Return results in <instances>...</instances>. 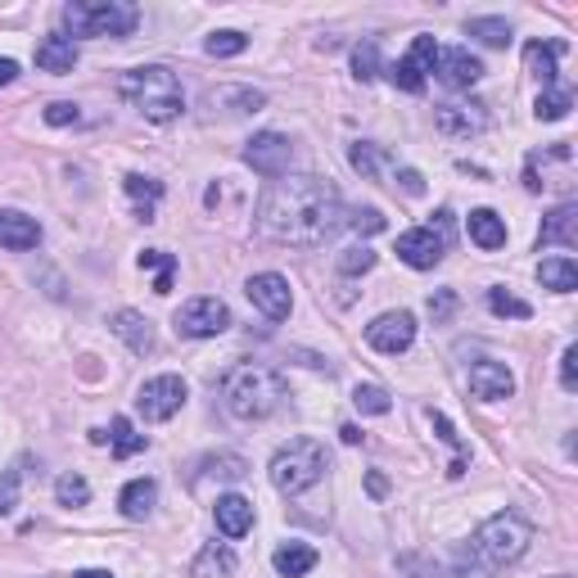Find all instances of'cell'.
<instances>
[{
	"label": "cell",
	"mask_w": 578,
	"mask_h": 578,
	"mask_svg": "<svg viewBox=\"0 0 578 578\" xmlns=\"http://www.w3.org/2000/svg\"><path fill=\"white\" fill-rule=\"evenodd\" d=\"M340 226L344 200L321 176H280L258 200V231L276 245H325Z\"/></svg>",
	"instance_id": "1"
},
{
	"label": "cell",
	"mask_w": 578,
	"mask_h": 578,
	"mask_svg": "<svg viewBox=\"0 0 578 578\" xmlns=\"http://www.w3.org/2000/svg\"><path fill=\"white\" fill-rule=\"evenodd\" d=\"M528 543H534V524L520 511H497L470 534V543L461 547V556L452 560V578H493L497 569L515 565Z\"/></svg>",
	"instance_id": "2"
},
{
	"label": "cell",
	"mask_w": 578,
	"mask_h": 578,
	"mask_svg": "<svg viewBox=\"0 0 578 578\" xmlns=\"http://www.w3.org/2000/svg\"><path fill=\"white\" fill-rule=\"evenodd\" d=\"M122 100L144 118V122H176L181 109H185V90H181V77L163 64H144V68H131L122 73L118 82Z\"/></svg>",
	"instance_id": "3"
},
{
	"label": "cell",
	"mask_w": 578,
	"mask_h": 578,
	"mask_svg": "<svg viewBox=\"0 0 578 578\" xmlns=\"http://www.w3.org/2000/svg\"><path fill=\"white\" fill-rule=\"evenodd\" d=\"M222 403L235 420H267L285 403V375L271 366H235L222 379Z\"/></svg>",
	"instance_id": "4"
},
{
	"label": "cell",
	"mask_w": 578,
	"mask_h": 578,
	"mask_svg": "<svg viewBox=\"0 0 578 578\" xmlns=\"http://www.w3.org/2000/svg\"><path fill=\"white\" fill-rule=\"evenodd\" d=\"M64 28L77 36H131L140 23V10L131 0H73L64 6Z\"/></svg>",
	"instance_id": "5"
},
{
	"label": "cell",
	"mask_w": 578,
	"mask_h": 578,
	"mask_svg": "<svg viewBox=\"0 0 578 578\" xmlns=\"http://www.w3.org/2000/svg\"><path fill=\"white\" fill-rule=\"evenodd\" d=\"M321 474H325V448L317 439H289L271 457V484L285 497L308 493L312 484H321Z\"/></svg>",
	"instance_id": "6"
},
{
	"label": "cell",
	"mask_w": 578,
	"mask_h": 578,
	"mask_svg": "<svg viewBox=\"0 0 578 578\" xmlns=\"http://www.w3.org/2000/svg\"><path fill=\"white\" fill-rule=\"evenodd\" d=\"M448 254V213H439V231L434 226H411L398 235V258L411 271H434Z\"/></svg>",
	"instance_id": "7"
},
{
	"label": "cell",
	"mask_w": 578,
	"mask_h": 578,
	"mask_svg": "<svg viewBox=\"0 0 578 578\" xmlns=\"http://www.w3.org/2000/svg\"><path fill=\"white\" fill-rule=\"evenodd\" d=\"M172 325H176V334H185V340H217V334L231 325V308L222 299L204 295V299L181 303L176 317H172Z\"/></svg>",
	"instance_id": "8"
},
{
	"label": "cell",
	"mask_w": 578,
	"mask_h": 578,
	"mask_svg": "<svg viewBox=\"0 0 578 578\" xmlns=\"http://www.w3.org/2000/svg\"><path fill=\"white\" fill-rule=\"evenodd\" d=\"M136 407L144 420H172L181 407H185V379L181 375H154V379H144L140 384V394H136Z\"/></svg>",
	"instance_id": "9"
},
{
	"label": "cell",
	"mask_w": 578,
	"mask_h": 578,
	"mask_svg": "<svg viewBox=\"0 0 578 578\" xmlns=\"http://www.w3.org/2000/svg\"><path fill=\"white\" fill-rule=\"evenodd\" d=\"M245 163L258 176L280 181V176H289V163H295V144H289V136H280V131H258L245 144Z\"/></svg>",
	"instance_id": "10"
},
{
	"label": "cell",
	"mask_w": 578,
	"mask_h": 578,
	"mask_svg": "<svg viewBox=\"0 0 578 578\" xmlns=\"http://www.w3.org/2000/svg\"><path fill=\"white\" fill-rule=\"evenodd\" d=\"M366 344L375 349V353H384V357H398V353H407L411 344H416V317L411 312H379L371 325H366Z\"/></svg>",
	"instance_id": "11"
},
{
	"label": "cell",
	"mask_w": 578,
	"mask_h": 578,
	"mask_svg": "<svg viewBox=\"0 0 578 578\" xmlns=\"http://www.w3.org/2000/svg\"><path fill=\"white\" fill-rule=\"evenodd\" d=\"M434 64H439V41H434V36H416V41H411V51L389 68V77H394L398 90L420 95L425 82H429V73H434Z\"/></svg>",
	"instance_id": "12"
},
{
	"label": "cell",
	"mask_w": 578,
	"mask_h": 578,
	"mask_svg": "<svg viewBox=\"0 0 578 578\" xmlns=\"http://www.w3.org/2000/svg\"><path fill=\"white\" fill-rule=\"evenodd\" d=\"M245 295H249V303H254L267 321H285V317H289V308H295V295H289V280H285L280 271H258V276H249Z\"/></svg>",
	"instance_id": "13"
},
{
	"label": "cell",
	"mask_w": 578,
	"mask_h": 578,
	"mask_svg": "<svg viewBox=\"0 0 578 578\" xmlns=\"http://www.w3.org/2000/svg\"><path fill=\"white\" fill-rule=\"evenodd\" d=\"M470 394H474L479 403H506V398L515 394L511 366H506V362H493V357L474 362V366H470Z\"/></svg>",
	"instance_id": "14"
},
{
	"label": "cell",
	"mask_w": 578,
	"mask_h": 578,
	"mask_svg": "<svg viewBox=\"0 0 578 578\" xmlns=\"http://www.w3.org/2000/svg\"><path fill=\"white\" fill-rule=\"evenodd\" d=\"M434 127H439L443 136H452V140H470V136L489 131V114H484V105H439Z\"/></svg>",
	"instance_id": "15"
},
{
	"label": "cell",
	"mask_w": 578,
	"mask_h": 578,
	"mask_svg": "<svg viewBox=\"0 0 578 578\" xmlns=\"http://www.w3.org/2000/svg\"><path fill=\"white\" fill-rule=\"evenodd\" d=\"M41 245V222L19 213V208H0V249L10 254H28Z\"/></svg>",
	"instance_id": "16"
},
{
	"label": "cell",
	"mask_w": 578,
	"mask_h": 578,
	"mask_svg": "<svg viewBox=\"0 0 578 578\" xmlns=\"http://www.w3.org/2000/svg\"><path fill=\"white\" fill-rule=\"evenodd\" d=\"M434 77H439L448 90H470L479 77H484V64H479L470 51H439V64H434Z\"/></svg>",
	"instance_id": "17"
},
{
	"label": "cell",
	"mask_w": 578,
	"mask_h": 578,
	"mask_svg": "<svg viewBox=\"0 0 578 578\" xmlns=\"http://www.w3.org/2000/svg\"><path fill=\"white\" fill-rule=\"evenodd\" d=\"M114 334L118 340L136 353V357H150L154 349H159V340H154V325H150V317H140V312H131V308H122V312H114Z\"/></svg>",
	"instance_id": "18"
},
{
	"label": "cell",
	"mask_w": 578,
	"mask_h": 578,
	"mask_svg": "<svg viewBox=\"0 0 578 578\" xmlns=\"http://www.w3.org/2000/svg\"><path fill=\"white\" fill-rule=\"evenodd\" d=\"M263 105H267V95L254 90V86H217V90H208V109H213V114H226V118L258 114Z\"/></svg>",
	"instance_id": "19"
},
{
	"label": "cell",
	"mask_w": 578,
	"mask_h": 578,
	"mask_svg": "<svg viewBox=\"0 0 578 578\" xmlns=\"http://www.w3.org/2000/svg\"><path fill=\"white\" fill-rule=\"evenodd\" d=\"M213 520L222 528V538H245L249 528H254V502L239 497V493H226V497H217Z\"/></svg>",
	"instance_id": "20"
},
{
	"label": "cell",
	"mask_w": 578,
	"mask_h": 578,
	"mask_svg": "<svg viewBox=\"0 0 578 578\" xmlns=\"http://www.w3.org/2000/svg\"><path fill=\"white\" fill-rule=\"evenodd\" d=\"M538 245H560V249H578V204L565 200L560 208L547 213L543 222V235H538Z\"/></svg>",
	"instance_id": "21"
},
{
	"label": "cell",
	"mask_w": 578,
	"mask_h": 578,
	"mask_svg": "<svg viewBox=\"0 0 578 578\" xmlns=\"http://www.w3.org/2000/svg\"><path fill=\"white\" fill-rule=\"evenodd\" d=\"M36 68L41 73H55V77L73 73L77 68V41L73 36H45L36 45Z\"/></svg>",
	"instance_id": "22"
},
{
	"label": "cell",
	"mask_w": 578,
	"mask_h": 578,
	"mask_svg": "<svg viewBox=\"0 0 578 578\" xmlns=\"http://www.w3.org/2000/svg\"><path fill=\"white\" fill-rule=\"evenodd\" d=\"M465 231H470V239L484 254H497V249H506V222L493 213V208H474L470 213V222H465Z\"/></svg>",
	"instance_id": "23"
},
{
	"label": "cell",
	"mask_w": 578,
	"mask_h": 578,
	"mask_svg": "<svg viewBox=\"0 0 578 578\" xmlns=\"http://www.w3.org/2000/svg\"><path fill=\"white\" fill-rule=\"evenodd\" d=\"M349 163L366 176V181H379V176H398V163H394V154H384L379 144H371V140H357L353 150H349Z\"/></svg>",
	"instance_id": "24"
},
{
	"label": "cell",
	"mask_w": 578,
	"mask_h": 578,
	"mask_svg": "<svg viewBox=\"0 0 578 578\" xmlns=\"http://www.w3.org/2000/svg\"><path fill=\"white\" fill-rule=\"evenodd\" d=\"M154 502H159V484H154V479H131V484L122 489V497H118V506H122L127 520H150Z\"/></svg>",
	"instance_id": "25"
},
{
	"label": "cell",
	"mask_w": 578,
	"mask_h": 578,
	"mask_svg": "<svg viewBox=\"0 0 578 578\" xmlns=\"http://www.w3.org/2000/svg\"><path fill=\"white\" fill-rule=\"evenodd\" d=\"M538 280H543V289H552V295H574L578 289V263L569 254L565 258H543Z\"/></svg>",
	"instance_id": "26"
},
{
	"label": "cell",
	"mask_w": 578,
	"mask_h": 578,
	"mask_svg": "<svg viewBox=\"0 0 578 578\" xmlns=\"http://www.w3.org/2000/svg\"><path fill=\"white\" fill-rule=\"evenodd\" d=\"M122 185H127V195L136 200V217H140V222H154V208H159V200H163V185H159L154 176H140V172H131Z\"/></svg>",
	"instance_id": "27"
},
{
	"label": "cell",
	"mask_w": 578,
	"mask_h": 578,
	"mask_svg": "<svg viewBox=\"0 0 578 578\" xmlns=\"http://www.w3.org/2000/svg\"><path fill=\"white\" fill-rule=\"evenodd\" d=\"M190 574H195V578H231V574H235V552L208 543V547L195 556V565H190Z\"/></svg>",
	"instance_id": "28"
},
{
	"label": "cell",
	"mask_w": 578,
	"mask_h": 578,
	"mask_svg": "<svg viewBox=\"0 0 578 578\" xmlns=\"http://www.w3.org/2000/svg\"><path fill=\"white\" fill-rule=\"evenodd\" d=\"M271 565H276V574H285V578H303L308 569H317V552H312L308 543H289V547H280V552L271 556Z\"/></svg>",
	"instance_id": "29"
},
{
	"label": "cell",
	"mask_w": 578,
	"mask_h": 578,
	"mask_svg": "<svg viewBox=\"0 0 578 578\" xmlns=\"http://www.w3.org/2000/svg\"><path fill=\"white\" fill-rule=\"evenodd\" d=\"M524 64H528V73H534L543 86H556V45H547V41H528L524 45Z\"/></svg>",
	"instance_id": "30"
},
{
	"label": "cell",
	"mask_w": 578,
	"mask_h": 578,
	"mask_svg": "<svg viewBox=\"0 0 578 578\" xmlns=\"http://www.w3.org/2000/svg\"><path fill=\"white\" fill-rule=\"evenodd\" d=\"M569 109H574V95H569L565 86H543V95H538V105H534L538 122H560V118H565Z\"/></svg>",
	"instance_id": "31"
},
{
	"label": "cell",
	"mask_w": 578,
	"mask_h": 578,
	"mask_svg": "<svg viewBox=\"0 0 578 578\" xmlns=\"http://www.w3.org/2000/svg\"><path fill=\"white\" fill-rule=\"evenodd\" d=\"M109 443H114V457H136V452H144V434H136V425L127 420V416H118L114 420V434H109Z\"/></svg>",
	"instance_id": "32"
},
{
	"label": "cell",
	"mask_w": 578,
	"mask_h": 578,
	"mask_svg": "<svg viewBox=\"0 0 578 578\" xmlns=\"http://www.w3.org/2000/svg\"><path fill=\"white\" fill-rule=\"evenodd\" d=\"M353 403H357V411H366V416H389V411H394L389 389H379V384H357Z\"/></svg>",
	"instance_id": "33"
},
{
	"label": "cell",
	"mask_w": 578,
	"mask_h": 578,
	"mask_svg": "<svg viewBox=\"0 0 578 578\" xmlns=\"http://www.w3.org/2000/svg\"><path fill=\"white\" fill-rule=\"evenodd\" d=\"M140 267H154V295H172V271H176V258L163 254V249H144L140 254Z\"/></svg>",
	"instance_id": "34"
},
{
	"label": "cell",
	"mask_w": 578,
	"mask_h": 578,
	"mask_svg": "<svg viewBox=\"0 0 578 578\" xmlns=\"http://www.w3.org/2000/svg\"><path fill=\"white\" fill-rule=\"evenodd\" d=\"M465 32L479 36L484 45H497V51H502V45H511V23L506 19H470Z\"/></svg>",
	"instance_id": "35"
},
{
	"label": "cell",
	"mask_w": 578,
	"mask_h": 578,
	"mask_svg": "<svg viewBox=\"0 0 578 578\" xmlns=\"http://www.w3.org/2000/svg\"><path fill=\"white\" fill-rule=\"evenodd\" d=\"M489 312L493 317H515V321H528V317H534V308H528L524 299H515V295H506V289H489Z\"/></svg>",
	"instance_id": "36"
},
{
	"label": "cell",
	"mask_w": 578,
	"mask_h": 578,
	"mask_svg": "<svg viewBox=\"0 0 578 578\" xmlns=\"http://www.w3.org/2000/svg\"><path fill=\"white\" fill-rule=\"evenodd\" d=\"M204 51H208L213 60H231V55H245V51H249V36H245V32H213Z\"/></svg>",
	"instance_id": "37"
},
{
	"label": "cell",
	"mask_w": 578,
	"mask_h": 578,
	"mask_svg": "<svg viewBox=\"0 0 578 578\" xmlns=\"http://www.w3.org/2000/svg\"><path fill=\"white\" fill-rule=\"evenodd\" d=\"M353 77L357 82H375L379 77V45L375 41H362L353 51Z\"/></svg>",
	"instance_id": "38"
},
{
	"label": "cell",
	"mask_w": 578,
	"mask_h": 578,
	"mask_svg": "<svg viewBox=\"0 0 578 578\" xmlns=\"http://www.w3.org/2000/svg\"><path fill=\"white\" fill-rule=\"evenodd\" d=\"M552 159H556V163H569V144H552ZM543 176H547V163H543V154H528L524 185H528V190H543Z\"/></svg>",
	"instance_id": "39"
},
{
	"label": "cell",
	"mask_w": 578,
	"mask_h": 578,
	"mask_svg": "<svg viewBox=\"0 0 578 578\" xmlns=\"http://www.w3.org/2000/svg\"><path fill=\"white\" fill-rule=\"evenodd\" d=\"M55 497H60L64 506H86V502H90V484H86L82 474H64L60 484H55Z\"/></svg>",
	"instance_id": "40"
},
{
	"label": "cell",
	"mask_w": 578,
	"mask_h": 578,
	"mask_svg": "<svg viewBox=\"0 0 578 578\" xmlns=\"http://www.w3.org/2000/svg\"><path fill=\"white\" fill-rule=\"evenodd\" d=\"M19 470H6V474H0V515H10L14 506H19Z\"/></svg>",
	"instance_id": "41"
},
{
	"label": "cell",
	"mask_w": 578,
	"mask_h": 578,
	"mask_svg": "<svg viewBox=\"0 0 578 578\" xmlns=\"http://www.w3.org/2000/svg\"><path fill=\"white\" fill-rule=\"evenodd\" d=\"M45 122H51V127H73V122H82V109L68 105V100H55V105H45Z\"/></svg>",
	"instance_id": "42"
},
{
	"label": "cell",
	"mask_w": 578,
	"mask_h": 578,
	"mask_svg": "<svg viewBox=\"0 0 578 578\" xmlns=\"http://www.w3.org/2000/svg\"><path fill=\"white\" fill-rule=\"evenodd\" d=\"M560 389H565V394L578 389V344H569V349L560 353Z\"/></svg>",
	"instance_id": "43"
},
{
	"label": "cell",
	"mask_w": 578,
	"mask_h": 578,
	"mask_svg": "<svg viewBox=\"0 0 578 578\" xmlns=\"http://www.w3.org/2000/svg\"><path fill=\"white\" fill-rule=\"evenodd\" d=\"M371 267H375V254H371L366 245H362V249H349V254L340 258V271H344V276H362V271H371Z\"/></svg>",
	"instance_id": "44"
},
{
	"label": "cell",
	"mask_w": 578,
	"mask_h": 578,
	"mask_svg": "<svg viewBox=\"0 0 578 578\" xmlns=\"http://www.w3.org/2000/svg\"><path fill=\"white\" fill-rule=\"evenodd\" d=\"M349 226H353L357 235H375V231H384V217H379L375 208H357V213L349 217Z\"/></svg>",
	"instance_id": "45"
},
{
	"label": "cell",
	"mask_w": 578,
	"mask_h": 578,
	"mask_svg": "<svg viewBox=\"0 0 578 578\" xmlns=\"http://www.w3.org/2000/svg\"><path fill=\"white\" fill-rule=\"evenodd\" d=\"M452 312H457V295H452V289H439V295L429 299V317L434 321H448Z\"/></svg>",
	"instance_id": "46"
},
{
	"label": "cell",
	"mask_w": 578,
	"mask_h": 578,
	"mask_svg": "<svg viewBox=\"0 0 578 578\" xmlns=\"http://www.w3.org/2000/svg\"><path fill=\"white\" fill-rule=\"evenodd\" d=\"M394 185H403V195H425V176L416 172V168H398V176H394Z\"/></svg>",
	"instance_id": "47"
},
{
	"label": "cell",
	"mask_w": 578,
	"mask_h": 578,
	"mask_svg": "<svg viewBox=\"0 0 578 578\" xmlns=\"http://www.w3.org/2000/svg\"><path fill=\"white\" fill-rule=\"evenodd\" d=\"M429 420H434V429H439V439H443V443L461 448V439H457V429H452V420H448L443 411H429Z\"/></svg>",
	"instance_id": "48"
},
{
	"label": "cell",
	"mask_w": 578,
	"mask_h": 578,
	"mask_svg": "<svg viewBox=\"0 0 578 578\" xmlns=\"http://www.w3.org/2000/svg\"><path fill=\"white\" fill-rule=\"evenodd\" d=\"M19 77V64L14 60H0V86H10Z\"/></svg>",
	"instance_id": "49"
},
{
	"label": "cell",
	"mask_w": 578,
	"mask_h": 578,
	"mask_svg": "<svg viewBox=\"0 0 578 578\" xmlns=\"http://www.w3.org/2000/svg\"><path fill=\"white\" fill-rule=\"evenodd\" d=\"M366 489H371L375 497H384V489H389V484H384V479H379V474H371V479H366Z\"/></svg>",
	"instance_id": "50"
},
{
	"label": "cell",
	"mask_w": 578,
	"mask_h": 578,
	"mask_svg": "<svg viewBox=\"0 0 578 578\" xmlns=\"http://www.w3.org/2000/svg\"><path fill=\"white\" fill-rule=\"evenodd\" d=\"M340 434H344V443H362V429L357 425H344Z\"/></svg>",
	"instance_id": "51"
},
{
	"label": "cell",
	"mask_w": 578,
	"mask_h": 578,
	"mask_svg": "<svg viewBox=\"0 0 578 578\" xmlns=\"http://www.w3.org/2000/svg\"><path fill=\"white\" fill-rule=\"evenodd\" d=\"M73 578H114V574H105V569H77Z\"/></svg>",
	"instance_id": "52"
},
{
	"label": "cell",
	"mask_w": 578,
	"mask_h": 578,
	"mask_svg": "<svg viewBox=\"0 0 578 578\" xmlns=\"http://www.w3.org/2000/svg\"><path fill=\"white\" fill-rule=\"evenodd\" d=\"M556 578H569V574H556Z\"/></svg>",
	"instance_id": "53"
}]
</instances>
